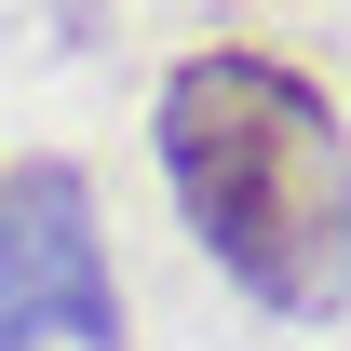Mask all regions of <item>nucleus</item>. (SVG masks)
<instances>
[{"label": "nucleus", "instance_id": "obj_2", "mask_svg": "<svg viewBox=\"0 0 351 351\" xmlns=\"http://www.w3.org/2000/svg\"><path fill=\"white\" fill-rule=\"evenodd\" d=\"M0 351H122V270L82 162L0 176Z\"/></svg>", "mask_w": 351, "mask_h": 351}, {"label": "nucleus", "instance_id": "obj_1", "mask_svg": "<svg viewBox=\"0 0 351 351\" xmlns=\"http://www.w3.org/2000/svg\"><path fill=\"white\" fill-rule=\"evenodd\" d=\"M149 149H162L176 230L270 324H338L351 311V122L298 54H257V41L176 54Z\"/></svg>", "mask_w": 351, "mask_h": 351}]
</instances>
